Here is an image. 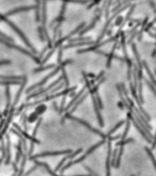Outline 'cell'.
Segmentation results:
<instances>
[{"label":"cell","mask_w":156,"mask_h":176,"mask_svg":"<svg viewBox=\"0 0 156 176\" xmlns=\"http://www.w3.org/2000/svg\"><path fill=\"white\" fill-rule=\"evenodd\" d=\"M36 164L37 165H39V166H44L45 168H46V170L50 172V173H51L52 176H58V175H56L55 174V172H53L52 170H51V169H50V167L46 164V163H38V160H36Z\"/></svg>","instance_id":"7a4b0ae2"},{"label":"cell","mask_w":156,"mask_h":176,"mask_svg":"<svg viewBox=\"0 0 156 176\" xmlns=\"http://www.w3.org/2000/svg\"><path fill=\"white\" fill-rule=\"evenodd\" d=\"M71 150H62V151H53V152H44V153H40V154H37V155H35L33 157H31L30 159L33 160V159H36V158H39V157H47V156H56V155H62V154H65V153H70Z\"/></svg>","instance_id":"6da1fadb"}]
</instances>
